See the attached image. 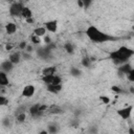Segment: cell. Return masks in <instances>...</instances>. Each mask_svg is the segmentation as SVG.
Masks as SVG:
<instances>
[{"instance_id":"obj_39","label":"cell","mask_w":134,"mask_h":134,"mask_svg":"<svg viewBox=\"0 0 134 134\" xmlns=\"http://www.w3.org/2000/svg\"><path fill=\"white\" fill-rule=\"evenodd\" d=\"M76 3H77V5H79L81 8H84V2H83V0H77Z\"/></svg>"},{"instance_id":"obj_9","label":"cell","mask_w":134,"mask_h":134,"mask_svg":"<svg viewBox=\"0 0 134 134\" xmlns=\"http://www.w3.org/2000/svg\"><path fill=\"white\" fill-rule=\"evenodd\" d=\"M0 67H1V71L5 72V73H8L14 69V64L9 60H5V61H3L1 63Z\"/></svg>"},{"instance_id":"obj_19","label":"cell","mask_w":134,"mask_h":134,"mask_svg":"<svg viewBox=\"0 0 134 134\" xmlns=\"http://www.w3.org/2000/svg\"><path fill=\"white\" fill-rule=\"evenodd\" d=\"M64 49L66 50L67 53L72 54V53L74 52V45H73V43H71V42H66V43L64 44Z\"/></svg>"},{"instance_id":"obj_13","label":"cell","mask_w":134,"mask_h":134,"mask_svg":"<svg viewBox=\"0 0 134 134\" xmlns=\"http://www.w3.org/2000/svg\"><path fill=\"white\" fill-rule=\"evenodd\" d=\"M46 32H47V30H46V28L44 27V26H38V27H36L35 29H34V35H36V36H38V37H40V38H42V37H45L46 36Z\"/></svg>"},{"instance_id":"obj_8","label":"cell","mask_w":134,"mask_h":134,"mask_svg":"<svg viewBox=\"0 0 134 134\" xmlns=\"http://www.w3.org/2000/svg\"><path fill=\"white\" fill-rule=\"evenodd\" d=\"M28 111H29L30 115L32 117H35V118H38V117H40L42 115V112L40 111V104H35V105L30 106Z\"/></svg>"},{"instance_id":"obj_44","label":"cell","mask_w":134,"mask_h":134,"mask_svg":"<svg viewBox=\"0 0 134 134\" xmlns=\"http://www.w3.org/2000/svg\"><path fill=\"white\" fill-rule=\"evenodd\" d=\"M129 134H134V128H130L129 129Z\"/></svg>"},{"instance_id":"obj_29","label":"cell","mask_w":134,"mask_h":134,"mask_svg":"<svg viewBox=\"0 0 134 134\" xmlns=\"http://www.w3.org/2000/svg\"><path fill=\"white\" fill-rule=\"evenodd\" d=\"M52 85H62V77L60 75H55L54 74V77H53V81H52Z\"/></svg>"},{"instance_id":"obj_5","label":"cell","mask_w":134,"mask_h":134,"mask_svg":"<svg viewBox=\"0 0 134 134\" xmlns=\"http://www.w3.org/2000/svg\"><path fill=\"white\" fill-rule=\"evenodd\" d=\"M58 25H59V22H58L57 19L48 20V21L44 22V27L46 28V30L49 31V32H52V34L57 32V30H58Z\"/></svg>"},{"instance_id":"obj_6","label":"cell","mask_w":134,"mask_h":134,"mask_svg":"<svg viewBox=\"0 0 134 134\" xmlns=\"http://www.w3.org/2000/svg\"><path fill=\"white\" fill-rule=\"evenodd\" d=\"M35 92H36V87L34 85L29 84V85H26V86L23 87L21 94H22L23 97H27L28 98V97H31L35 94Z\"/></svg>"},{"instance_id":"obj_4","label":"cell","mask_w":134,"mask_h":134,"mask_svg":"<svg viewBox=\"0 0 134 134\" xmlns=\"http://www.w3.org/2000/svg\"><path fill=\"white\" fill-rule=\"evenodd\" d=\"M132 110H133V106H126L122 108H119L116 110V114L121 118V119H129L131 114H132Z\"/></svg>"},{"instance_id":"obj_43","label":"cell","mask_w":134,"mask_h":134,"mask_svg":"<svg viewBox=\"0 0 134 134\" xmlns=\"http://www.w3.org/2000/svg\"><path fill=\"white\" fill-rule=\"evenodd\" d=\"M39 134H49V133H48V131H46V130H42V131L39 132Z\"/></svg>"},{"instance_id":"obj_25","label":"cell","mask_w":134,"mask_h":134,"mask_svg":"<svg viewBox=\"0 0 134 134\" xmlns=\"http://www.w3.org/2000/svg\"><path fill=\"white\" fill-rule=\"evenodd\" d=\"M48 133H50V134H57L58 133V131H59V127L57 126V125H54V124H51V125H49L48 126Z\"/></svg>"},{"instance_id":"obj_36","label":"cell","mask_w":134,"mask_h":134,"mask_svg":"<svg viewBox=\"0 0 134 134\" xmlns=\"http://www.w3.org/2000/svg\"><path fill=\"white\" fill-rule=\"evenodd\" d=\"M13 48H14V45L10 44V43H7V44L5 45V50H7V51H10Z\"/></svg>"},{"instance_id":"obj_21","label":"cell","mask_w":134,"mask_h":134,"mask_svg":"<svg viewBox=\"0 0 134 134\" xmlns=\"http://www.w3.org/2000/svg\"><path fill=\"white\" fill-rule=\"evenodd\" d=\"M53 77H54V75H43L42 76V82L45 83L46 86L47 85H50V84H52Z\"/></svg>"},{"instance_id":"obj_27","label":"cell","mask_w":134,"mask_h":134,"mask_svg":"<svg viewBox=\"0 0 134 134\" xmlns=\"http://www.w3.org/2000/svg\"><path fill=\"white\" fill-rule=\"evenodd\" d=\"M111 90H112V92H114V93H116V94H121V93H124V90H122L119 86H116V85H113V86L111 87Z\"/></svg>"},{"instance_id":"obj_24","label":"cell","mask_w":134,"mask_h":134,"mask_svg":"<svg viewBox=\"0 0 134 134\" xmlns=\"http://www.w3.org/2000/svg\"><path fill=\"white\" fill-rule=\"evenodd\" d=\"M70 74H71L72 76L79 77V76H81L82 71H81L79 68H76V67H71V68H70Z\"/></svg>"},{"instance_id":"obj_20","label":"cell","mask_w":134,"mask_h":134,"mask_svg":"<svg viewBox=\"0 0 134 134\" xmlns=\"http://www.w3.org/2000/svg\"><path fill=\"white\" fill-rule=\"evenodd\" d=\"M91 62H92L91 58H89V57L85 55V57H83V59H82V61H81V64H82L84 67L89 68V67H90V65H91Z\"/></svg>"},{"instance_id":"obj_33","label":"cell","mask_w":134,"mask_h":134,"mask_svg":"<svg viewBox=\"0 0 134 134\" xmlns=\"http://www.w3.org/2000/svg\"><path fill=\"white\" fill-rule=\"evenodd\" d=\"M22 58H24V60H30V59H31V55H30L28 52L24 51V52L22 53Z\"/></svg>"},{"instance_id":"obj_3","label":"cell","mask_w":134,"mask_h":134,"mask_svg":"<svg viewBox=\"0 0 134 134\" xmlns=\"http://www.w3.org/2000/svg\"><path fill=\"white\" fill-rule=\"evenodd\" d=\"M24 8V4L20 1L18 2H13L10 5H9V8H8V13L12 17H21V14H22V10Z\"/></svg>"},{"instance_id":"obj_38","label":"cell","mask_w":134,"mask_h":134,"mask_svg":"<svg viewBox=\"0 0 134 134\" xmlns=\"http://www.w3.org/2000/svg\"><path fill=\"white\" fill-rule=\"evenodd\" d=\"M24 51H26V52L30 53V52L32 51V46H31V45H27V47H26V49H25Z\"/></svg>"},{"instance_id":"obj_42","label":"cell","mask_w":134,"mask_h":134,"mask_svg":"<svg viewBox=\"0 0 134 134\" xmlns=\"http://www.w3.org/2000/svg\"><path fill=\"white\" fill-rule=\"evenodd\" d=\"M27 23H34L35 22V20H34V18H30V19H27V20H25Z\"/></svg>"},{"instance_id":"obj_11","label":"cell","mask_w":134,"mask_h":134,"mask_svg":"<svg viewBox=\"0 0 134 134\" xmlns=\"http://www.w3.org/2000/svg\"><path fill=\"white\" fill-rule=\"evenodd\" d=\"M4 27H5L6 34H8V35H14V34L17 31V25H16V23H14V22H8V23H6V25H5Z\"/></svg>"},{"instance_id":"obj_10","label":"cell","mask_w":134,"mask_h":134,"mask_svg":"<svg viewBox=\"0 0 134 134\" xmlns=\"http://www.w3.org/2000/svg\"><path fill=\"white\" fill-rule=\"evenodd\" d=\"M132 66L129 64V63H126V64H122V65H120L119 67H118V71H119V73H121V74H126V75H128L129 73H130V71L132 70Z\"/></svg>"},{"instance_id":"obj_31","label":"cell","mask_w":134,"mask_h":134,"mask_svg":"<svg viewBox=\"0 0 134 134\" xmlns=\"http://www.w3.org/2000/svg\"><path fill=\"white\" fill-rule=\"evenodd\" d=\"M27 43L25 42V41H22V42H20V44H19V49L20 50H25L26 49V47H27Z\"/></svg>"},{"instance_id":"obj_7","label":"cell","mask_w":134,"mask_h":134,"mask_svg":"<svg viewBox=\"0 0 134 134\" xmlns=\"http://www.w3.org/2000/svg\"><path fill=\"white\" fill-rule=\"evenodd\" d=\"M8 60L14 64V65H17L21 62L22 60V52L21 51H14V52H10L9 55H8Z\"/></svg>"},{"instance_id":"obj_37","label":"cell","mask_w":134,"mask_h":134,"mask_svg":"<svg viewBox=\"0 0 134 134\" xmlns=\"http://www.w3.org/2000/svg\"><path fill=\"white\" fill-rule=\"evenodd\" d=\"M44 38V42L46 43V44H49V43H51V39H50V37L49 36H45V37H43Z\"/></svg>"},{"instance_id":"obj_26","label":"cell","mask_w":134,"mask_h":134,"mask_svg":"<svg viewBox=\"0 0 134 134\" xmlns=\"http://www.w3.org/2000/svg\"><path fill=\"white\" fill-rule=\"evenodd\" d=\"M8 105V98L6 96H4L3 94L0 95V106L1 107H5Z\"/></svg>"},{"instance_id":"obj_45","label":"cell","mask_w":134,"mask_h":134,"mask_svg":"<svg viewBox=\"0 0 134 134\" xmlns=\"http://www.w3.org/2000/svg\"><path fill=\"white\" fill-rule=\"evenodd\" d=\"M130 92L134 94V86H131V87H130Z\"/></svg>"},{"instance_id":"obj_15","label":"cell","mask_w":134,"mask_h":134,"mask_svg":"<svg viewBox=\"0 0 134 134\" xmlns=\"http://www.w3.org/2000/svg\"><path fill=\"white\" fill-rule=\"evenodd\" d=\"M55 71H57L55 66H48V67H45L44 69H42V74L43 75H54Z\"/></svg>"},{"instance_id":"obj_41","label":"cell","mask_w":134,"mask_h":134,"mask_svg":"<svg viewBox=\"0 0 134 134\" xmlns=\"http://www.w3.org/2000/svg\"><path fill=\"white\" fill-rule=\"evenodd\" d=\"M71 126H72V127H75V128H76V127H79V121H77V120H76V121H75V120H73V121L71 122Z\"/></svg>"},{"instance_id":"obj_17","label":"cell","mask_w":134,"mask_h":134,"mask_svg":"<svg viewBox=\"0 0 134 134\" xmlns=\"http://www.w3.org/2000/svg\"><path fill=\"white\" fill-rule=\"evenodd\" d=\"M37 53H38L40 57H42V58H46V57H48L49 53H50V47L47 46V47L39 48V49H37Z\"/></svg>"},{"instance_id":"obj_1","label":"cell","mask_w":134,"mask_h":134,"mask_svg":"<svg viewBox=\"0 0 134 134\" xmlns=\"http://www.w3.org/2000/svg\"><path fill=\"white\" fill-rule=\"evenodd\" d=\"M134 54V50L127 47V46H120L117 49L109 52V59L117 66H120L122 64L128 63L130 58Z\"/></svg>"},{"instance_id":"obj_14","label":"cell","mask_w":134,"mask_h":134,"mask_svg":"<svg viewBox=\"0 0 134 134\" xmlns=\"http://www.w3.org/2000/svg\"><path fill=\"white\" fill-rule=\"evenodd\" d=\"M21 17L24 18L25 20L30 19V18H34V17H32V10L30 9V7L24 6V8H23V10H22V14H21Z\"/></svg>"},{"instance_id":"obj_30","label":"cell","mask_w":134,"mask_h":134,"mask_svg":"<svg viewBox=\"0 0 134 134\" xmlns=\"http://www.w3.org/2000/svg\"><path fill=\"white\" fill-rule=\"evenodd\" d=\"M127 79H128L129 82L134 83V68H132V70L130 71V73L127 75Z\"/></svg>"},{"instance_id":"obj_12","label":"cell","mask_w":134,"mask_h":134,"mask_svg":"<svg viewBox=\"0 0 134 134\" xmlns=\"http://www.w3.org/2000/svg\"><path fill=\"white\" fill-rule=\"evenodd\" d=\"M46 89H47V91L50 92V93L58 94V93L62 90V85H52V84H50V85H47V86H46Z\"/></svg>"},{"instance_id":"obj_32","label":"cell","mask_w":134,"mask_h":134,"mask_svg":"<svg viewBox=\"0 0 134 134\" xmlns=\"http://www.w3.org/2000/svg\"><path fill=\"white\" fill-rule=\"evenodd\" d=\"M2 125L4 127H9V119H8V117H4L2 119Z\"/></svg>"},{"instance_id":"obj_18","label":"cell","mask_w":134,"mask_h":134,"mask_svg":"<svg viewBox=\"0 0 134 134\" xmlns=\"http://www.w3.org/2000/svg\"><path fill=\"white\" fill-rule=\"evenodd\" d=\"M48 112L50 114H62L63 113V109L57 105H52L48 108Z\"/></svg>"},{"instance_id":"obj_2","label":"cell","mask_w":134,"mask_h":134,"mask_svg":"<svg viewBox=\"0 0 134 134\" xmlns=\"http://www.w3.org/2000/svg\"><path fill=\"white\" fill-rule=\"evenodd\" d=\"M85 34L89 38V40H91L94 43H105V42L116 40V38L110 36L109 34H106V32L102 31L100 29H98L94 25H89L87 27Z\"/></svg>"},{"instance_id":"obj_28","label":"cell","mask_w":134,"mask_h":134,"mask_svg":"<svg viewBox=\"0 0 134 134\" xmlns=\"http://www.w3.org/2000/svg\"><path fill=\"white\" fill-rule=\"evenodd\" d=\"M99 100H100L103 104H105V105H109L110 102H111L110 97L107 96V95H100V96H99Z\"/></svg>"},{"instance_id":"obj_34","label":"cell","mask_w":134,"mask_h":134,"mask_svg":"<svg viewBox=\"0 0 134 134\" xmlns=\"http://www.w3.org/2000/svg\"><path fill=\"white\" fill-rule=\"evenodd\" d=\"M48 108H49V107H48L47 105H45V104H43V105H41V104H40V111H41L42 113H43L44 111H46V110H48Z\"/></svg>"},{"instance_id":"obj_22","label":"cell","mask_w":134,"mask_h":134,"mask_svg":"<svg viewBox=\"0 0 134 134\" xmlns=\"http://www.w3.org/2000/svg\"><path fill=\"white\" fill-rule=\"evenodd\" d=\"M16 119L19 124H23L25 120H26V113L25 112H22V113H18L17 116H16Z\"/></svg>"},{"instance_id":"obj_40","label":"cell","mask_w":134,"mask_h":134,"mask_svg":"<svg viewBox=\"0 0 134 134\" xmlns=\"http://www.w3.org/2000/svg\"><path fill=\"white\" fill-rule=\"evenodd\" d=\"M90 132H91L92 134H96V133H97V128H96V127H92V128L90 129Z\"/></svg>"},{"instance_id":"obj_35","label":"cell","mask_w":134,"mask_h":134,"mask_svg":"<svg viewBox=\"0 0 134 134\" xmlns=\"http://www.w3.org/2000/svg\"><path fill=\"white\" fill-rule=\"evenodd\" d=\"M83 2H84V8H88L92 4V2L91 1H88V0H83Z\"/></svg>"},{"instance_id":"obj_16","label":"cell","mask_w":134,"mask_h":134,"mask_svg":"<svg viewBox=\"0 0 134 134\" xmlns=\"http://www.w3.org/2000/svg\"><path fill=\"white\" fill-rule=\"evenodd\" d=\"M8 86V76L7 73L0 71V87H6Z\"/></svg>"},{"instance_id":"obj_23","label":"cell","mask_w":134,"mask_h":134,"mask_svg":"<svg viewBox=\"0 0 134 134\" xmlns=\"http://www.w3.org/2000/svg\"><path fill=\"white\" fill-rule=\"evenodd\" d=\"M30 42H31V44H34V45H39V44H41V38L40 37H38V36H36V35H31L30 36Z\"/></svg>"}]
</instances>
